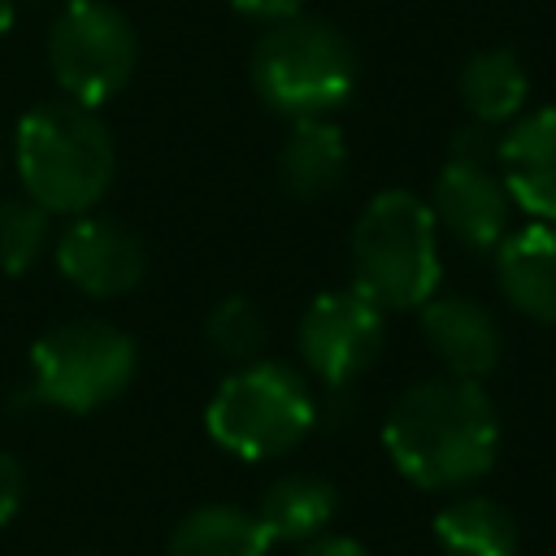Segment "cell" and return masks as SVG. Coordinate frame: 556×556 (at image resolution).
<instances>
[{"mask_svg": "<svg viewBox=\"0 0 556 556\" xmlns=\"http://www.w3.org/2000/svg\"><path fill=\"white\" fill-rule=\"evenodd\" d=\"M382 447L421 491L469 486L500 456V417L482 382L426 378L387 408Z\"/></svg>", "mask_w": 556, "mask_h": 556, "instance_id": "cell-1", "label": "cell"}, {"mask_svg": "<svg viewBox=\"0 0 556 556\" xmlns=\"http://www.w3.org/2000/svg\"><path fill=\"white\" fill-rule=\"evenodd\" d=\"M13 161L26 200H35L48 217H83L113 187L117 143L96 109L48 100L17 122Z\"/></svg>", "mask_w": 556, "mask_h": 556, "instance_id": "cell-2", "label": "cell"}, {"mask_svg": "<svg viewBox=\"0 0 556 556\" xmlns=\"http://www.w3.org/2000/svg\"><path fill=\"white\" fill-rule=\"evenodd\" d=\"M352 291L374 300L382 313L421 308L439 291V222L413 191H378L348 239Z\"/></svg>", "mask_w": 556, "mask_h": 556, "instance_id": "cell-3", "label": "cell"}, {"mask_svg": "<svg viewBox=\"0 0 556 556\" xmlns=\"http://www.w3.org/2000/svg\"><path fill=\"white\" fill-rule=\"evenodd\" d=\"M356 78H361V56L352 39L339 26L308 13L265 26L252 48L256 96L291 122L330 117L352 100Z\"/></svg>", "mask_w": 556, "mask_h": 556, "instance_id": "cell-4", "label": "cell"}, {"mask_svg": "<svg viewBox=\"0 0 556 556\" xmlns=\"http://www.w3.org/2000/svg\"><path fill=\"white\" fill-rule=\"evenodd\" d=\"M317 426L313 382L287 361L239 365L208 400V439L239 460H274Z\"/></svg>", "mask_w": 556, "mask_h": 556, "instance_id": "cell-5", "label": "cell"}, {"mask_svg": "<svg viewBox=\"0 0 556 556\" xmlns=\"http://www.w3.org/2000/svg\"><path fill=\"white\" fill-rule=\"evenodd\" d=\"M139 369L135 339L100 317H74L52 326L30 348V395L65 408L91 413L113 404Z\"/></svg>", "mask_w": 556, "mask_h": 556, "instance_id": "cell-6", "label": "cell"}, {"mask_svg": "<svg viewBox=\"0 0 556 556\" xmlns=\"http://www.w3.org/2000/svg\"><path fill=\"white\" fill-rule=\"evenodd\" d=\"M48 65L65 100L100 109L130 83L139 35L109 0H65L48 30Z\"/></svg>", "mask_w": 556, "mask_h": 556, "instance_id": "cell-7", "label": "cell"}, {"mask_svg": "<svg viewBox=\"0 0 556 556\" xmlns=\"http://www.w3.org/2000/svg\"><path fill=\"white\" fill-rule=\"evenodd\" d=\"M387 343V313L365 300L361 291L343 287V291H321L295 330V348L304 369L326 382L330 391L356 382L365 369H374V361L382 356Z\"/></svg>", "mask_w": 556, "mask_h": 556, "instance_id": "cell-8", "label": "cell"}, {"mask_svg": "<svg viewBox=\"0 0 556 556\" xmlns=\"http://www.w3.org/2000/svg\"><path fill=\"white\" fill-rule=\"evenodd\" d=\"M56 269L74 291L91 300H117L143 282L148 248L130 226L83 213L56 239Z\"/></svg>", "mask_w": 556, "mask_h": 556, "instance_id": "cell-9", "label": "cell"}, {"mask_svg": "<svg viewBox=\"0 0 556 556\" xmlns=\"http://www.w3.org/2000/svg\"><path fill=\"white\" fill-rule=\"evenodd\" d=\"M513 195L495 165L447 161L434 178L430 213L469 252H495L513 235Z\"/></svg>", "mask_w": 556, "mask_h": 556, "instance_id": "cell-10", "label": "cell"}, {"mask_svg": "<svg viewBox=\"0 0 556 556\" xmlns=\"http://www.w3.org/2000/svg\"><path fill=\"white\" fill-rule=\"evenodd\" d=\"M421 334L430 343V352L443 361V369L452 378H469L482 382L500 369L504 361V330L495 321V313L482 300L469 295H430L421 308Z\"/></svg>", "mask_w": 556, "mask_h": 556, "instance_id": "cell-11", "label": "cell"}, {"mask_svg": "<svg viewBox=\"0 0 556 556\" xmlns=\"http://www.w3.org/2000/svg\"><path fill=\"white\" fill-rule=\"evenodd\" d=\"M495 169L530 222L556 226V104L521 113L500 135Z\"/></svg>", "mask_w": 556, "mask_h": 556, "instance_id": "cell-12", "label": "cell"}, {"mask_svg": "<svg viewBox=\"0 0 556 556\" xmlns=\"http://www.w3.org/2000/svg\"><path fill=\"white\" fill-rule=\"evenodd\" d=\"M500 295L530 321L556 326V226L530 222L513 230L495 252Z\"/></svg>", "mask_w": 556, "mask_h": 556, "instance_id": "cell-13", "label": "cell"}, {"mask_svg": "<svg viewBox=\"0 0 556 556\" xmlns=\"http://www.w3.org/2000/svg\"><path fill=\"white\" fill-rule=\"evenodd\" d=\"M348 174V139L330 117L291 122L282 148H278V182L295 200H321L330 195Z\"/></svg>", "mask_w": 556, "mask_h": 556, "instance_id": "cell-14", "label": "cell"}, {"mask_svg": "<svg viewBox=\"0 0 556 556\" xmlns=\"http://www.w3.org/2000/svg\"><path fill=\"white\" fill-rule=\"evenodd\" d=\"M456 91H460L469 122L500 130L521 117V109L530 100V74L513 48H482L460 65Z\"/></svg>", "mask_w": 556, "mask_h": 556, "instance_id": "cell-15", "label": "cell"}, {"mask_svg": "<svg viewBox=\"0 0 556 556\" xmlns=\"http://www.w3.org/2000/svg\"><path fill=\"white\" fill-rule=\"evenodd\" d=\"M334 508H339L334 482H326L317 473H287V478L269 482V491L261 495L252 517L269 543H308L330 526Z\"/></svg>", "mask_w": 556, "mask_h": 556, "instance_id": "cell-16", "label": "cell"}, {"mask_svg": "<svg viewBox=\"0 0 556 556\" xmlns=\"http://www.w3.org/2000/svg\"><path fill=\"white\" fill-rule=\"evenodd\" d=\"M434 543L443 556H517V521L491 495H456L434 517Z\"/></svg>", "mask_w": 556, "mask_h": 556, "instance_id": "cell-17", "label": "cell"}, {"mask_svg": "<svg viewBox=\"0 0 556 556\" xmlns=\"http://www.w3.org/2000/svg\"><path fill=\"white\" fill-rule=\"evenodd\" d=\"M269 547L274 543L252 513L235 504H204L174 526L165 556H269Z\"/></svg>", "mask_w": 556, "mask_h": 556, "instance_id": "cell-18", "label": "cell"}, {"mask_svg": "<svg viewBox=\"0 0 556 556\" xmlns=\"http://www.w3.org/2000/svg\"><path fill=\"white\" fill-rule=\"evenodd\" d=\"M204 339H208L213 356H222L230 365H252V361H261V348H265V317L252 300L226 295L222 304H213V313L204 321Z\"/></svg>", "mask_w": 556, "mask_h": 556, "instance_id": "cell-19", "label": "cell"}, {"mask_svg": "<svg viewBox=\"0 0 556 556\" xmlns=\"http://www.w3.org/2000/svg\"><path fill=\"white\" fill-rule=\"evenodd\" d=\"M48 213L35 200H0V274H26L48 252Z\"/></svg>", "mask_w": 556, "mask_h": 556, "instance_id": "cell-20", "label": "cell"}, {"mask_svg": "<svg viewBox=\"0 0 556 556\" xmlns=\"http://www.w3.org/2000/svg\"><path fill=\"white\" fill-rule=\"evenodd\" d=\"M495 152H500V130H495V126H482V122H465V126L452 135V152H447V161L495 165Z\"/></svg>", "mask_w": 556, "mask_h": 556, "instance_id": "cell-21", "label": "cell"}, {"mask_svg": "<svg viewBox=\"0 0 556 556\" xmlns=\"http://www.w3.org/2000/svg\"><path fill=\"white\" fill-rule=\"evenodd\" d=\"M230 9L256 26H278L304 13V0H230Z\"/></svg>", "mask_w": 556, "mask_h": 556, "instance_id": "cell-22", "label": "cell"}, {"mask_svg": "<svg viewBox=\"0 0 556 556\" xmlns=\"http://www.w3.org/2000/svg\"><path fill=\"white\" fill-rule=\"evenodd\" d=\"M22 495H26V473H22V465H17L9 452H0V526L22 508Z\"/></svg>", "mask_w": 556, "mask_h": 556, "instance_id": "cell-23", "label": "cell"}, {"mask_svg": "<svg viewBox=\"0 0 556 556\" xmlns=\"http://www.w3.org/2000/svg\"><path fill=\"white\" fill-rule=\"evenodd\" d=\"M300 556H369V552L348 534H317L300 547Z\"/></svg>", "mask_w": 556, "mask_h": 556, "instance_id": "cell-24", "label": "cell"}, {"mask_svg": "<svg viewBox=\"0 0 556 556\" xmlns=\"http://www.w3.org/2000/svg\"><path fill=\"white\" fill-rule=\"evenodd\" d=\"M13 9H17V0H0V39H4L9 26H13Z\"/></svg>", "mask_w": 556, "mask_h": 556, "instance_id": "cell-25", "label": "cell"}, {"mask_svg": "<svg viewBox=\"0 0 556 556\" xmlns=\"http://www.w3.org/2000/svg\"><path fill=\"white\" fill-rule=\"evenodd\" d=\"M26 4H52V0H26Z\"/></svg>", "mask_w": 556, "mask_h": 556, "instance_id": "cell-26", "label": "cell"}, {"mask_svg": "<svg viewBox=\"0 0 556 556\" xmlns=\"http://www.w3.org/2000/svg\"><path fill=\"white\" fill-rule=\"evenodd\" d=\"M74 556H91V552H74Z\"/></svg>", "mask_w": 556, "mask_h": 556, "instance_id": "cell-27", "label": "cell"}]
</instances>
